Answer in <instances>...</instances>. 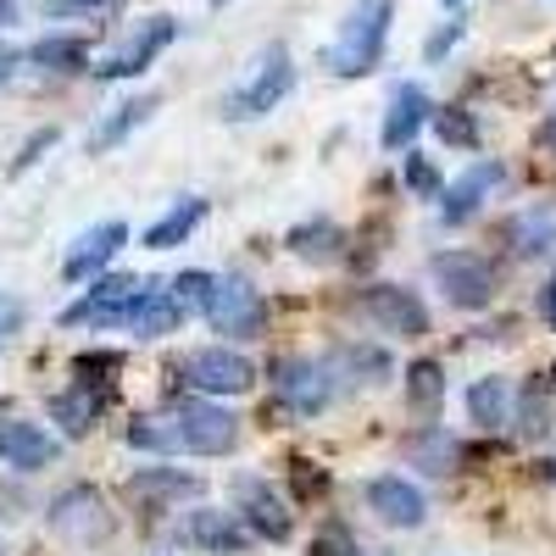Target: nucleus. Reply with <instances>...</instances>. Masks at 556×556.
I'll return each instance as SVG.
<instances>
[{
  "label": "nucleus",
  "instance_id": "obj_1",
  "mask_svg": "<svg viewBox=\"0 0 556 556\" xmlns=\"http://www.w3.org/2000/svg\"><path fill=\"white\" fill-rule=\"evenodd\" d=\"M390 23H395V0H356L340 17L334 39L323 45V73L329 78H362L384 62L390 45Z\"/></svg>",
  "mask_w": 556,
  "mask_h": 556
},
{
  "label": "nucleus",
  "instance_id": "obj_2",
  "mask_svg": "<svg viewBox=\"0 0 556 556\" xmlns=\"http://www.w3.org/2000/svg\"><path fill=\"white\" fill-rule=\"evenodd\" d=\"M295 89V62L285 45H262V51L251 56V67L240 73V84L223 96V117L228 123H256L267 112H278V101H285Z\"/></svg>",
  "mask_w": 556,
  "mask_h": 556
},
{
  "label": "nucleus",
  "instance_id": "obj_3",
  "mask_svg": "<svg viewBox=\"0 0 556 556\" xmlns=\"http://www.w3.org/2000/svg\"><path fill=\"white\" fill-rule=\"evenodd\" d=\"M351 312L367 317L379 334H395V340H424L429 334V306L406 285H362L351 295Z\"/></svg>",
  "mask_w": 556,
  "mask_h": 556
},
{
  "label": "nucleus",
  "instance_id": "obj_4",
  "mask_svg": "<svg viewBox=\"0 0 556 556\" xmlns=\"http://www.w3.org/2000/svg\"><path fill=\"white\" fill-rule=\"evenodd\" d=\"M273 390H278V401H285L295 417H317V412H329L345 395L323 356H285V362H273Z\"/></svg>",
  "mask_w": 556,
  "mask_h": 556
},
{
  "label": "nucleus",
  "instance_id": "obj_5",
  "mask_svg": "<svg viewBox=\"0 0 556 556\" xmlns=\"http://www.w3.org/2000/svg\"><path fill=\"white\" fill-rule=\"evenodd\" d=\"M178 379L190 384L195 395L217 401V395H245L256 384V367L235 345H201V351H190L178 362Z\"/></svg>",
  "mask_w": 556,
  "mask_h": 556
},
{
  "label": "nucleus",
  "instance_id": "obj_6",
  "mask_svg": "<svg viewBox=\"0 0 556 556\" xmlns=\"http://www.w3.org/2000/svg\"><path fill=\"white\" fill-rule=\"evenodd\" d=\"M429 278L440 285V295L456 306V312H484L495 301V267L490 256L479 251H440L429 262Z\"/></svg>",
  "mask_w": 556,
  "mask_h": 556
},
{
  "label": "nucleus",
  "instance_id": "obj_7",
  "mask_svg": "<svg viewBox=\"0 0 556 556\" xmlns=\"http://www.w3.org/2000/svg\"><path fill=\"white\" fill-rule=\"evenodd\" d=\"M206 323L212 334H223L228 345H245V340H262L267 334V301L256 285H245V278H217L212 290V306H206Z\"/></svg>",
  "mask_w": 556,
  "mask_h": 556
},
{
  "label": "nucleus",
  "instance_id": "obj_8",
  "mask_svg": "<svg viewBox=\"0 0 556 556\" xmlns=\"http://www.w3.org/2000/svg\"><path fill=\"white\" fill-rule=\"evenodd\" d=\"M173 424H178V445L190 451V456H228V451L240 445L235 412H223V406L206 401V395L178 401V406H173Z\"/></svg>",
  "mask_w": 556,
  "mask_h": 556
},
{
  "label": "nucleus",
  "instance_id": "obj_9",
  "mask_svg": "<svg viewBox=\"0 0 556 556\" xmlns=\"http://www.w3.org/2000/svg\"><path fill=\"white\" fill-rule=\"evenodd\" d=\"M228 495H235V513H240V523L251 534H262V540H290L295 534V513L285 506V495H278L273 479L235 473V479H228Z\"/></svg>",
  "mask_w": 556,
  "mask_h": 556
},
{
  "label": "nucleus",
  "instance_id": "obj_10",
  "mask_svg": "<svg viewBox=\"0 0 556 556\" xmlns=\"http://www.w3.org/2000/svg\"><path fill=\"white\" fill-rule=\"evenodd\" d=\"M139 278H128V273H106V278H96L89 285V295H78L67 312H62V323L67 329H123L128 323V312H134V301H139Z\"/></svg>",
  "mask_w": 556,
  "mask_h": 556
},
{
  "label": "nucleus",
  "instance_id": "obj_11",
  "mask_svg": "<svg viewBox=\"0 0 556 556\" xmlns=\"http://www.w3.org/2000/svg\"><path fill=\"white\" fill-rule=\"evenodd\" d=\"M178 545L206 551V556H245L251 551V529L240 523V513H223V506H195V513L178 518Z\"/></svg>",
  "mask_w": 556,
  "mask_h": 556
},
{
  "label": "nucleus",
  "instance_id": "obj_12",
  "mask_svg": "<svg viewBox=\"0 0 556 556\" xmlns=\"http://www.w3.org/2000/svg\"><path fill=\"white\" fill-rule=\"evenodd\" d=\"M45 518H51V529H56L62 540H73V545H101V540L112 534V513H106V501H101L96 484L62 490Z\"/></svg>",
  "mask_w": 556,
  "mask_h": 556
},
{
  "label": "nucleus",
  "instance_id": "obj_13",
  "mask_svg": "<svg viewBox=\"0 0 556 556\" xmlns=\"http://www.w3.org/2000/svg\"><path fill=\"white\" fill-rule=\"evenodd\" d=\"M178 39V17H146V23H139L123 45H117V51L112 56H101V67H96V78H106V84H117V78H139V73H146L162 51H167V45Z\"/></svg>",
  "mask_w": 556,
  "mask_h": 556
},
{
  "label": "nucleus",
  "instance_id": "obj_14",
  "mask_svg": "<svg viewBox=\"0 0 556 556\" xmlns=\"http://www.w3.org/2000/svg\"><path fill=\"white\" fill-rule=\"evenodd\" d=\"M362 501H367V513H374L379 523H390V529H417V523L429 518L424 490H417L412 479H401V473L367 479V484H362Z\"/></svg>",
  "mask_w": 556,
  "mask_h": 556
},
{
  "label": "nucleus",
  "instance_id": "obj_15",
  "mask_svg": "<svg viewBox=\"0 0 556 556\" xmlns=\"http://www.w3.org/2000/svg\"><path fill=\"white\" fill-rule=\"evenodd\" d=\"M434 123V101L424 84H395L390 89V106H384V128H379V146L384 151H412V139Z\"/></svg>",
  "mask_w": 556,
  "mask_h": 556
},
{
  "label": "nucleus",
  "instance_id": "obj_16",
  "mask_svg": "<svg viewBox=\"0 0 556 556\" xmlns=\"http://www.w3.org/2000/svg\"><path fill=\"white\" fill-rule=\"evenodd\" d=\"M506 184V167L495 162V156H479V162H468L456 173V184L445 190V201H440V223H468V217H479V206Z\"/></svg>",
  "mask_w": 556,
  "mask_h": 556
},
{
  "label": "nucleus",
  "instance_id": "obj_17",
  "mask_svg": "<svg viewBox=\"0 0 556 556\" xmlns=\"http://www.w3.org/2000/svg\"><path fill=\"white\" fill-rule=\"evenodd\" d=\"M123 245H128V223H117V217L84 228V235L73 240V251H67V262H62V278H67V285H84V278L96 285L101 267H106Z\"/></svg>",
  "mask_w": 556,
  "mask_h": 556
},
{
  "label": "nucleus",
  "instance_id": "obj_18",
  "mask_svg": "<svg viewBox=\"0 0 556 556\" xmlns=\"http://www.w3.org/2000/svg\"><path fill=\"white\" fill-rule=\"evenodd\" d=\"M62 456L56 434H45L39 424H23V417H0V462L17 473H39Z\"/></svg>",
  "mask_w": 556,
  "mask_h": 556
},
{
  "label": "nucleus",
  "instance_id": "obj_19",
  "mask_svg": "<svg viewBox=\"0 0 556 556\" xmlns=\"http://www.w3.org/2000/svg\"><path fill=\"white\" fill-rule=\"evenodd\" d=\"M323 362H329V374L340 379V390H356V384H384V379L395 374L390 351H384V345H367V340H340Z\"/></svg>",
  "mask_w": 556,
  "mask_h": 556
},
{
  "label": "nucleus",
  "instance_id": "obj_20",
  "mask_svg": "<svg viewBox=\"0 0 556 556\" xmlns=\"http://www.w3.org/2000/svg\"><path fill=\"white\" fill-rule=\"evenodd\" d=\"M401 456L412 462V468H424V473H456V462L468 456V445H462L445 424H417L401 440Z\"/></svg>",
  "mask_w": 556,
  "mask_h": 556
},
{
  "label": "nucleus",
  "instance_id": "obj_21",
  "mask_svg": "<svg viewBox=\"0 0 556 556\" xmlns=\"http://www.w3.org/2000/svg\"><path fill=\"white\" fill-rule=\"evenodd\" d=\"M285 245H290V256H295V262L334 267V262L345 256V228H340L334 217H306V223H295L290 235H285Z\"/></svg>",
  "mask_w": 556,
  "mask_h": 556
},
{
  "label": "nucleus",
  "instance_id": "obj_22",
  "mask_svg": "<svg viewBox=\"0 0 556 556\" xmlns=\"http://www.w3.org/2000/svg\"><path fill=\"white\" fill-rule=\"evenodd\" d=\"M178 323H184L178 295H173V290L146 285V290H139V301H134V312H128L123 329H128L134 340H162V334H173V329H178Z\"/></svg>",
  "mask_w": 556,
  "mask_h": 556
},
{
  "label": "nucleus",
  "instance_id": "obj_23",
  "mask_svg": "<svg viewBox=\"0 0 556 556\" xmlns=\"http://www.w3.org/2000/svg\"><path fill=\"white\" fill-rule=\"evenodd\" d=\"M501 240L513 256H540L556 245V206H523L501 223Z\"/></svg>",
  "mask_w": 556,
  "mask_h": 556
},
{
  "label": "nucleus",
  "instance_id": "obj_24",
  "mask_svg": "<svg viewBox=\"0 0 556 556\" xmlns=\"http://www.w3.org/2000/svg\"><path fill=\"white\" fill-rule=\"evenodd\" d=\"M101 412H106V390H101V384L73 379L62 395H51V417L62 424V434H67V440H78V434L96 429V417H101Z\"/></svg>",
  "mask_w": 556,
  "mask_h": 556
},
{
  "label": "nucleus",
  "instance_id": "obj_25",
  "mask_svg": "<svg viewBox=\"0 0 556 556\" xmlns=\"http://www.w3.org/2000/svg\"><path fill=\"white\" fill-rule=\"evenodd\" d=\"M468 417L479 429H506L518 417V395H513V379H501V374H484L468 384Z\"/></svg>",
  "mask_w": 556,
  "mask_h": 556
},
{
  "label": "nucleus",
  "instance_id": "obj_26",
  "mask_svg": "<svg viewBox=\"0 0 556 556\" xmlns=\"http://www.w3.org/2000/svg\"><path fill=\"white\" fill-rule=\"evenodd\" d=\"M406 406L417 424H440V412H445V367L440 362H412L406 367Z\"/></svg>",
  "mask_w": 556,
  "mask_h": 556
},
{
  "label": "nucleus",
  "instance_id": "obj_27",
  "mask_svg": "<svg viewBox=\"0 0 556 556\" xmlns=\"http://www.w3.org/2000/svg\"><path fill=\"white\" fill-rule=\"evenodd\" d=\"M206 212H212V206H206L201 195H184L178 206H167V212L146 228V251H173V245H184V240H190L195 228L206 223Z\"/></svg>",
  "mask_w": 556,
  "mask_h": 556
},
{
  "label": "nucleus",
  "instance_id": "obj_28",
  "mask_svg": "<svg viewBox=\"0 0 556 556\" xmlns=\"http://www.w3.org/2000/svg\"><path fill=\"white\" fill-rule=\"evenodd\" d=\"M162 106V96H134V101H123V106H112L101 123H96V134H89V151H117L123 139L139 128V123H151V112Z\"/></svg>",
  "mask_w": 556,
  "mask_h": 556
},
{
  "label": "nucleus",
  "instance_id": "obj_29",
  "mask_svg": "<svg viewBox=\"0 0 556 556\" xmlns=\"http://www.w3.org/2000/svg\"><path fill=\"white\" fill-rule=\"evenodd\" d=\"M134 495H146V501H190L201 495V479L195 473H178V468H139L128 479Z\"/></svg>",
  "mask_w": 556,
  "mask_h": 556
},
{
  "label": "nucleus",
  "instance_id": "obj_30",
  "mask_svg": "<svg viewBox=\"0 0 556 556\" xmlns=\"http://www.w3.org/2000/svg\"><path fill=\"white\" fill-rule=\"evenodd\" d=\"M28 62L51 67V73H78V67L89 62V45H84L78 34H45V39L28 45Z\"/></svg>",
  "mask_w": 556,
  "mask_h": 556
},
{
  "label": "nucleus",
  "instance_id": "obj_31",
  "mask_svg": "<svg viewBox=\"0 0 556 556\" xmlns=\"http://www.w3.org/2000/svg\"><path fill=\"white\" fill-rule=\"evenodd\" d=\"M128 445L134 451H151V456H178V424L173 412H151V417H134L128 424Z\"/></svg>",
  "mask_w": 556,
  "mask_h": 556
},
{
  "label": "nucleus",
  "instance_id": "obj_32",
  "mask_svg": "<svg viewBox=\"0 0 556 556\" xmlns=\"http://www.w3.org/2000/svg\"><path fill=\"white\" fill-rule=\"evenodd\" d=\"M434 134L445 139V146H462V151H473L479 146V123L462 112V106H445V112H434Z\"/></svg>",
  "mask_w": 556,
  "mask_h": 556
},
{
  "label": "nucleus",
  "instance_id": "obj_33",
  "mask_svg": "<svg viewBox=\"0 0 556 556\" xmlns=\"http://www.w3.org/2000/svg\"><path fill=\"white\" fill-rule=\"evenodd\" d=\"M212 290H217L212 273H178V278H173V295H178L184 312H206V306H212Z\"/></svg>",
  "mask_w": 556,
  "mask_h": 556
},
{
  "label": "nucleus",
  "instance_id": "obj_34",
  "mask_svg": "<svg viewBox=\"0 0 556 556\" xmlns=\"http://www.w3.org/2000/svg\"><path fill=\"white\" fill-rule=\"evenodd\" d=\"M56 139H62L56 128H34V134L23 139V151L12 156V167H7V173H12V178H23L28 167H39V162H45V151H51V146H56Z\"/></svg>",
  "mask_w": 556,
  "mask_h": 556
},
{
  "label": "nucleus",
  "instance_id": "obj_35",
  "mask_svg": "<svg viewBox=\"0 0 556 556\" xmlns=\"http://www.w3.org/2000/svg\"><path fill=\"white\" fill-rule=\"evenodd\" d=\"M401 178H406V190H412V195H445V190H440V167H434L429 156H417V151L406 156Z\"/></svg>",
  "mask_w": 556,
  "mask_h": 556
},
{
  "label": "nucleus",
  "instance_id": "obj_36",
  "mask_svg": "<svg viewBox=\"0 0 556 556\" xmlns=\"http://www.w3.org/2000/svg\"><path fill=\"white\" fill-rule=\"evenodd\" d=\"M462 34H468V28H462V17H451V23H440L429 39H424V62H445L451 51H456V45H462Z\"/></svg>",
  "mask_w": 556,
  "mask_h": 556
},
{
  "label": "nucleus",
  "instance_id": "obj_37",
  "mask_svg": "<svg viewBox=\"0 0 556 556\" xmlns=\"http://www.w3.org/2000/svg\"><path fill=\"white\" fill-rule=\"evenodd\" d=\"M312 556H367L356 540H351V529H340V523H329L317 540H312Z\"/></svg>",
  "mask_w": 556,
  "mask_h": 556
},
{
  "label": "nucleus",
  "instance_id": "obj_38",
  "mask_svg": "<svg viewBox=\"0 0 556 556\" xmlns=\"http://www.w3.org/2000/svg\"><path fill=\"white\" fill-rule=\"evenodd\" d=\"M117 0H45V12L51 17H84V12H106Z\"/></svg>",
  "mask_w": 556,
  "mask_h": 556
},
{
  "label": "nucleus",
  "instance_id": "obj_39",
  "mask_svg": "<svg viewBox=\"0 0 556 556\" xmlns=\"http://www.w3.org/2000/svg\"><path fill=\"white\" fill-rule=\"evenodd\" d=\"M23 329V312L17 306H0V351H7L12 345V334Z\"/></svg>",
  "mask_w": 556,
  "mask_h": 556
},
{
  "label": "nucleus",
  "instance_id": "obj_40",
  "mask_svg": "<svg viewBox=\"0 0 556 556\" xmlns=\"http://www.w3.org/2000/svg\"><path fill=\"white\" fill-rule=\"evenodd\" d=\"M540 312H545V317H556V267H551L545 290H540Z\"/></svg>",
  "mask_w": 556,
  "mask_h": 556
},
{
  "label": "nucleus",
  "instance_id": "obj_41",
  "mask_svg": "<svg viewBox=\"0 0 556 556\" xmlns=\"http://www.w3.org/2000/svg\"><path fill=\"white\" fill-rule=\"evenodd\" d=\"M17 73V51H12V45H0V84H7Z\"/></svg>",
  "mask_w": 556,
  "mask_h": 556
},
{
  "label": "nucleus",
  "instance_id": "obj_42",
  "mask_svg": "<svg viewBox=\"0 0 556 556\" xmlns=\"http://www.w3.org/2000/svg\"><path fill=\"white\" fill-rule=\"evenodd\" d=\"M540 146H545V151H556V112L540 123Z\"/></svg>",
  "mask_w": 556,
  "mask_h": 556
},
{
  "label": "nucleus",
  "instance_id": "obj_43",
  "mask_svg": "<svg viewBox=\"0 0 556 556\" xmlns=\"http://www.w3.org/2000/svg\"><path fill=\"white\" fill-rule=\"evenodd\" d=\"M0 23H17V0H0Z\"/></svg>",
  "mask_w": 556,
  "mask_h": 556
},
{
  "label": "nucleus",
  "instance_id": "obj_44",
  "mask_svg": "<svg viewBox=\"0 0 556 556\" xmlns=\"http://www.w3.org/2000/svg\"><path fill=\"white\" fill-rule=\"evenodd\" d=\"M440 7H451V12H456V7H462V0H440Z\"/></svg>",
  "mask_w": 556,
  "mask_h": 556
},
{
  "label": "nucleus",
  "instance_id": "obj_45",
  "mask_svg": "<svg viewBox=\"0 0 556 556\" xmlns=\"http://www.w3.org/2000/svg\"><path fill=\"white\" fill-rule=\"evenodd\" d=\"M545 384H551V390H556V367H551V379H545Z\"/></svg>",
  "mask_w": 556,
  "mask_h": 556
},
{
  "label": "nucleus",
  "instance_id": "obj_46",
  "mask_svg": "<svg viewBox=\"0 0 556 556\" xmlns=\"http://www.w3.org/2000/svg\"><path fill=\"white\" fill-rule=\"evenodd\" d=\"M212 7H228V0H212Z\"/></svg>",
  "mask_w": 556,
  "mask_h": 556
},
{
  "label": "nucleus",
  "instance_id": "obj_47",
  "mask_svg": "<svg viewBox=\"0 0 556 556\" xmlns=\"http://www.w3.org/2000/svg\"><path fill=\"white\" fill-rule=\"evenodd\" d=\"M0 556H7V545H0Z\"/></svg>",
  "mask_w": 556,
  "mask_h": 556
}]
</instances>
